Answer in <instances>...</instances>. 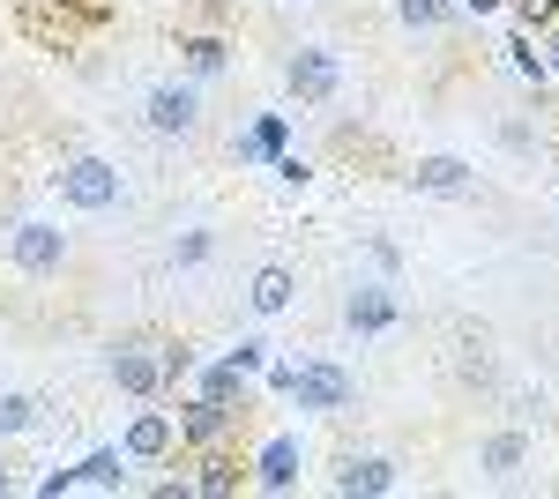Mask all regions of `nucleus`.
Listing matches in <instances>:
<instances>
[{
    "mask_svg": "<svg viewBox=\"0 0 559 499\" xmlns=\"http://www.w3.org/2000/svg\"><path fill=\"white\" fill-rule=\"evenodd\" d=\"M187 373H194V351H179V343H120L112 351V380L128 395H165Z\"/></svg>",
    "mask_w": 559,
    "mask_h": 499,
    "instance_id": "f257e3e1",
    "label": "nucleus"
},
{
    "mask_svg": "<svg viewBox=\"0 0 559 499\" xmlns=\"http://www.w3.org/2000/svg\"><path fill=\"white\" fill-rule=\"evenodd\" d=\"M60 202L83 209V216H105V209L128 202V179H120V165H105V157H68L60 165Z\"/></svg>",
    "mask_w": 559,
    "mask_h": 499,
    "instance_id": "f03ea898",
    "label": "nucleus"
},
{
    "mask_svg": "<svg viewBox=\"0 0 559 499\" xmlns=\"http://www.w3.org/2000/svg\"><path fill=\"white\" fill-rule=\"evenodd\" d=\"M8 261H15L31 284H45V276H60V269H68V231H60V224H45V216H23V224L8 231Z\"/></svg>",
    "mask_w": 559,
    "mask_h": 499,
    "instance_id": "7ed1b4c3",
    "label": "nucleus"
},
{
    "mask_svg": "<svg viewBox=\"0 0 559 499\" xmlns=\"http://www.w3.org/2000/svg\"><path fill=\"white\" fill-rule=\"evenodd\" d=\"M284 83H292L299 105H329V97L344 90V60H336L329 45H299V52L284 60Z\"/></svg>",
    "mask_w": 559,
    "mask_h": 499,
    "instance_id": "20e7f679",
    "label": "nucleus"
},
{
    "mask_svg": "<svg viewBox=\"0 0 559 499\" xmlns=\"http://www.w3.org/2000/svg\"><path fill=\"white\" fill-rule=\"evenodd\" d=\"M276 395H292L299 411H344L350 373L344 366H284V388H276Z\"/></svg>",
    "mask_w": 559,
    "mask_h": 499,
    "instance_id": "39448f33",
    "label": "nucleus"
},
{
    "mask_svg": "<svg viewBox=\"0 0 559 499\" xmlns=\"http://www.w3.org/2000/svg\"><path fill=\"white\" fill-rule=\"evenodd\" d=\"M231 403H216V395H194V403H179V440H187V448H194V455H202V448H224V440H231Z\"/></svg>",
    "mask_w": 559,
    "mask_h": 499,
    "instance_id": "423d86ee",
    "label": "nucleus"
},
{
    "mask_svg": "<svg viewBox=\"0 0 559 499\" xmlns=\"http://www.w3.org/2000/svg\"><path fill=\"white\" fill-rule=\"evenodd\" d=\"M142 120L157 127V134H194V120H202V97L187 83H157L150 97H142Z\"/></svg>",
    "mask_w": 559,
    "mask_h": 499,
    "instance_id": "0eeeda50",
    "label": "nucleus"
},
{
    "mask_svg": "<svg viewBox=\"0 0 559 499\" xmlns=\"http://www.w3.org/2000/svg\"><path fill=\"white\" fill-rule=\"evenodd\" d=\"M173 440H179L173 411H142L128 425V440H120V448H128V462H165V455H173Z\"/></svg>",
    "mask_w": 559,
    "mask_h": 499,
    "instance_id": "6e6552de",
    "label": "nucleus"
},
{
    "mask_svg": "<svg viewBox=\"0 0 559 499\" xmlns=\"http://www.w3.org/2000/svg\"><path fill=\"white\" fill-rule=\"evenodd\" d=\"M336 492H350V499L395 492V462H388V455H344V470H336Z\"/></svg>",
    "mask_w": 559,
    "mask_h": 499,
    "instance_id": "1a4fd4ad",
    "label": "nucleus"
},
{
    "mask_svg": "<svg viewBox=\"0 0 559 499\" xmlns=\"http://www.w3.org/2000/svg\"><path fill=\"white\" fill-rule=\"evenodd\" d=\"M254 485L261 492H292V485H299V440H292V432H276L254 455Z\"/></svg>",
    "mask_w": 559,
    "mask_h": 499,
    "instance_id": "9d476101",
    "label": "nucleus"
},
{
    "mask_svg": "<svg viewBox=\"0 0 559 499\" xmlns=\"http://www.w3.org/2000/svg\"><path fill=\"white\" fill-rule=\"evenodd\" d=\"M344 321L358 335H381V329H395V292L388 284H358V292L344 298Z\"/></svg>",
    "mask_w": 559,
    "mask_h": 499,
    "instance_id": "9b49d317",
    "label": "nucleus"
},
{
    "mask_svg": "<svg viewBox=\"0 0 559 499\" xmlns=\"http://www.w3.org/2000/svg\"><path fill=\"white\" fill-rule=\"evenodd\" d=\"M411 187H418V194H471V187H477V171L463 165V157H418Z\"/></svg>",
    "mask_w": 559,
    "mask_h": 499,
    "instance_id": "f8f14e48",
    "label": "nucleus"
},
{
    "mask_svg": "<svg viewBox=\"0 0 559 499\" xmlns=\"http://www.w3.org/2000/svg\"><path fill=\"white\" fill-rule=\"evenodd\" d=\"M187 492H202V499L239 492V462L224 455V448H202V462H194V477H187Z\"/></svg>",
    "mask_w": 559,
    "mask_h": 499,
    "instance_id": "ddd939ff",
    "label": "nucleus"
},
{
    "mask_svg": "<svg viewBox=\"0 0 559 499\" xmlns=\"http://www.w3.org/2000/svg\"><path fill=\"white\" fill-rule=\"evenodd\" d=\"M284 134H292L284 112H261V120L239 134V157H247V165H276V157H284Z\"/></svg>",
    "mask_w": 559,
    "mask_h": 499,
    "instance_id": "4468645a",
    "label": "nucleus"
},
{
    "mask_svg": "<svg viewBox=\"0 0 559 499\" xmlns=\"http://www.w3.org/2000/svg\"><path fill=\"white\" fill-rule=\"evenodd\" d=\"M522 462H530V440H522V432H492V440L477 448V470H485V477H500V485L515 477Z\"/></svg>",
    "mask_w": 559,
    "mask_h": 499,
    "instance_id": "2eb2a0df",
    "label": "nucleus"
},
{
    "mask_svg": "<svg viewBox=\"0 0 559 499\" xmlns=\"http://www.w3.org/2000/svg\"><path fill=\"white\" fill-rule=\"evenodd\" d=\"M83 485H97V492H128V448H97V455L83 462Z\"/></svg>",
    "mask_w": 559,
    "mask_h": 499,
    "instance_id": "dca6fc26",
    "label": "nucleus"
},
{
    "mask_svg": "<svg viewBox=\"0 0 559 499\" xmlns=\"http://www.w3.org/2000/svg\"><path fill=\"white\" fill-rule=\"evenodd\" d=\"M247 380H254V373H247V366L224 351L216 366H202V388H194V395H216V403H231V395H247Z\"/></svg>",
    "mask_w": 559,
    "mask_h": 499,
    "instance_id": "f3484780",
    "label": "nucleus"
},
{
    "mask_svg": "<svg viewBox=\"0 0 559 499\" xmlns=\"http://www.w3.org/2000/svg\"><path fill=\"white\" fill-rule=\"evenodd\" d=\"M292 292H299V284H292V269H276V261H269L247 298H254V313H284V306H292Z\"/></svg>",
    "mask_w": 559,
    "mask_h": 499,
    "instance_id": "a211bd4d",
    "label": "nucleus"
},
{
    "mask_svg": "<svg viewBox=\"0 0 559 499\" xmlns=\"http://www.w3.org/2000/svg\"><path fill=\"white\" fill-rule=\"evenodd\" d=\"M179 52H187V75H216V68L231 60V45H224V38H187Z\"/></svg>",
    "mask_w": 559,
    "mask_h": 499,
    "instance_id": "6ab92c4d",
    "label": "nucleus"
},
{
    "mask_svg": "<svg viewBox=\"0 0 559 499\" xmlns=\"http://www.w3.org/2000/svg\"><path fill=\"white\" fill-rule=\"evenodd\" d=\"M395 15H403L411 31H440V23L455 15V0H395Z\"/></svg>",
    "mask_w": 559,
    "mask_h": 499,
    "instance_id": "aec40b11",
    "label": "nucleus"
},
{
    "mask_svg": "<svg viewBox=\"0 0 559 499\" xmlns=\"http://www.w3.org/2000/svg\"><path fill=\"white\" fill-rule=\"evenodd\" d=\"M31 425H38V403L8 388V395H0V440H15V432H31Z\"/></svg>",
    "mask_w": 559,
    "mask_h": 499,
    "instance_id": "412c9836",
    "label": "nucleus"
},
{
    "mask_svg": "<svg viewBox=\"0 0 559 499\" xmlns=\"http://www.w3.org/2000/svg\"><path fill=\"white\" fill-rule=\"evenodd\" d=\"M210 247H216L210 231H179V239H173V261H179V269H202V261H210Z\"/></svg>",
    "mask_w": 559,
    "mask_h": 499,
    "instance_id": "4be33fe9",
    "label": "nucleus"
},
{
    "mask_svg": "<svg viewBox=\"0 0 559 499\" xmlns=\"http://www.w3.org/2000/svg\"><path fill=\"white\" fill-rule=\"evenodd\" d=\"M75 485H83V470H45V477H38V492H45V499H68Z\"/></svg>",
    "mask_w": 559,
    "mask_h": 499,
    "instance_id": "5701e85b",
    "label": "nucleus"
},
{
    "mask_svg": "<svg viewBox=\"0 0 559 499\" xmlns=\"http://www.w3.org/2000/svg\"><path fill=\"white\" fill-rule=\"evenodd\" d=\"M508 52H515V68H522V75H530V83H545V75H552V68H545V52H530V45H508Z\"/></svg>",
    "mask_w": 559,
    "mask_h": 499,
    "instance_id": "b1692460",
    "label": "nucleus"
},
{
    "mask_svg": "<svg viewBox=\"0 0 559 499\" xmlns=\"http://www.w3.org/2000/svg\"><path fill=\"white\" fill-rule=\"evenodd\" d=\"M231 358H239V366H247V373H261V366H269V343H261V335H247V343H239V351H231Z\"/></svg>",
    "mask_w": 559,
    "mask_h": 499,
    "instance_id": "393cba45",
    "label": "nucleus"
},
{
    "mask_svg": "<svg viewBox=\"0 0 559 499\" xmlns=\"http://www.w3.org/2000/svg\"><path fill=\"white\" fill-rule=\"evenodd\" d=\"M515 15H522V23H552L559 0H515Z\"/></svg>",
    "mask_w": 559,
    "mask_h": 499,
    "instance_id": "a878e982",
    "label": "nucleus"
},
{
    "mask_svg": "<svg viewBox=\"0 0 559 499\" xmlns=\"http://www.w3.org/2000/svg\"><path fill=\"white\" fill-rule=\"evenodd\" d=\"M500 0H455V15H492Z\"/></svg>",
    "mask_w": 559,
    "mask_h": 499,
    "instance_id": "bb28decb",
    "label": "nucleus"
},
{
    "mask_svg": "<svg viewBox=\"0 0 559 499\" xmlns=\"http://www.w3.org/2000/svg\"><path fill=\"white\" fill-rule=\"evenodd\" d=\"M545 68H552V75H559V38H552V52H545Z\"/></svg>",
    "mask_w": 559,
    "mask_h": 499,
    "instance_id": "cd10ccee",
    "label": "nucleus"
},
{
    "mask_svg": "<svg viewBox=\"0 0 559 499\" xmlns=\"http://www.w3.org/2000/svg\"><path fill=\"white\" fill-rule=\"evenodd\" d=\"M8 492H15V477H8V470H0V499H8Z\"/></svg>",
    "mask_w": 559,
    "mask_h": 499,
    "instance_id": "c85d7f7f",
    "label": "nucleus"
},
{
    "mask_svg": "<svg viewBox=\"0 0 559 499\" xmlns=\"http://www.w3.org/2000/svg\"><path fill=\"white\" fill-rule=\"evenodd\" d=\"M83 8H90V15H105V8H112V0H83Z\"/></svg>",
    "mask_w": 559,
    "mask_h": 499,
    "instance_id": "c756f323",
    "label": "nucleus"
},
{
    "mask_svg": "<svg viewBox=\"0 0 559 499\" xmlns=\"http://www.w3.org/2000/svg\"><path fill=\"white\" fill-rule=\"evenodd\" d=\"M284 8H292V0H284Z\"/></svg>",
    "mask_w": 559,
    "mask_h": 499,
    "instance_id": "7c9ffc66",
    "label": "nucleus"
}]
</instances>
